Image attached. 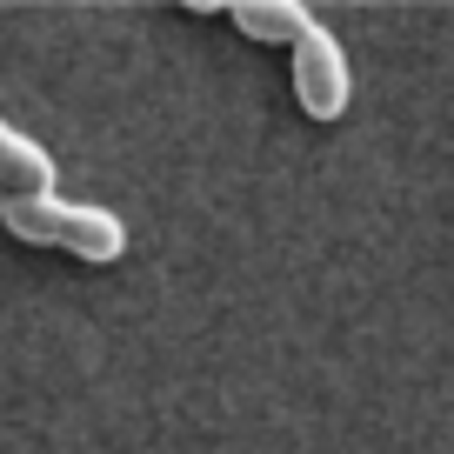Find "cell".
Wrapping results in <instances>:
<instances>
[{
    "label": "cell",
    "instance_id": "6da1fadb",
    "mask_svg": "<svg viewBox=\"0 0 454 454\" xmlns=\"http://www.w3.org/2000/svg\"><path fill=\"white\" fill-rule=\"evenodd\" d=\"M0 221L14 227L20 241L67 247V254L94 261V268H107V261H121V254H128V227H121V214L94 207V200H60V194H14V200H0Z\"/></svg>",
    "mask_w": 454,
    "mask_h": 454
},
{
    "label": "cell",
    "instance_id": "7a4b0ae2",
    "mask_svg": "<svg viewBox=\"0 0 454 454\" xmlns=\"http://www.w3.org/2000/svg\"><path fill=\"white\" fill-rule=\"evenodd\" d=\"M287 54H294V100L308 107V121H340V114H348V94H355L340 41L321 27V20H314V27L301 34Z\"/></svg>",
    "mask_w": 454,
    "mask_h": 454
},
{
    "label": "cell",
    "instance_id": "277c9868",
    "mask_svg": "<svg viewBox=\"0 0 454 454\" xmlns=\"http://www.w3.org/2000/svg\"><path fill=\"white\" fill-rule=\"evenodd\" d=\"M14 194H54V160L0 121V200H14Z\"/></svg>",
    "mask_w": 454,
    "mask_h": 454
},
{
    "label": "cell",
    "instance_id": "3957f363",
    "mask_svg": "<svg viewBox=\"0 0 454 454\" xmlns=\"http://www.w3.org/2000/svg\"><path fill=\"white\" fill-rule=\"evenodd\" d=\"M227 20L254 41H274V47H294L301 34L314 27V7L308 0H227Z\"/></svg>",
    "mask_w": 454,
    "mask_h": 454
}]
</instances>
